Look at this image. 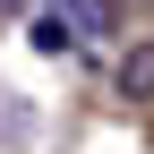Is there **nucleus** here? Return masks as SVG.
I'll list each match as a JSON object with an SVG mask.
<instances>
[{
    "label": "nucleus",
    "mask_w": 154,
    "mask_h": 154,
    "mask_svg": "<svg viewBox=\"0 0 154 154\" xmlns=\"http://www.w3.org/2000/svg\"><path fill=\"white\" fill-rule=\"evenodd\" d=\"M26 34H34V51H86L111 34V0H43Z\"/></svg>",
    "instance_id": "f257e3e1"
},
{
    "label": "nucleus",
    "mask_w": 154,
    "mask_h": 154,
    "mask_svg": "<svg viewBox=\"0 0 154 154\" xmlns=\"http://www.w3.org/2000/svg\"><path fill=\"white\" fill-rule=\"evenodd\" d=\"M120 94H128V103H146V94H154V43H137V51L120 60Z\"/></svg>",
    "instance_id": "f03ea898"
}]
</instances>
